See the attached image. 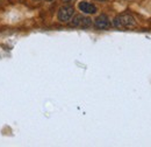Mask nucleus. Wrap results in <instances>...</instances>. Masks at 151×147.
<instances>
[{
	"mask_svg": "<svg viewBox=\"0 0 151 147\" xmlns=\"http://www.w3.org/2000/svg\"><path fill=\"white\" fill-rule=\"evenodd\" d=\"M114 26L116 28H120V29H132V28L136 27V20L130 14L123 13V14L115 17Z\"/></svg>",
	"mask_w": 151,
	"mask_h": 147,
	"instance_id": "1",
	"label": "nucleus"
},
{
	"mask_svg": "<svg viewBox=\"0 0 151 147\" xmlns=\"http://www.w3.org/2000/svg\"><path fill=\"white\" fill-rule=\"evenodd\" d=\"M75 15V8L72 6H62L57 12V19L60 22H69Z\"/></svg>",
	"mask_w": 151,
	"mask_h": 147,
	"instance_id": "2",
	"label": "nucleus"
},
{
	"mask_svg": "<svg viewBox=\"0 0 151 147\" xmlns=\"http://www.w3.org/2000/svg\"><path fill=\"white\" fill-rule=\"evenodd\" d=\"M92 25V20L85 15H76L71 19V26L73 27H79V28H87Z\"/></svg>",
	"mask_w": 151,
	"mask_h": 147,
	"instance_id": "3",
	"label": "nucleus"
},
{
	"mask_svg": "<svg viewBox=\"0 0 151 147\" xmlns=\"http://www.w3.org/2000/svg\"><path fill=\"white\" fill-rule=\"evenodd\" d=\"M78 8L80 12H83L85 14H94L98 12L96 6L92 2H88V1H80L78 4Z\"/></svg>",
	"mask_w": 151,
	"mask_h": 147,
	"instance_id": "4",
	"label": "nucleus"
},
{
	"mask_svg": "<svg viewBox=\"0 0 151 147\" xmlns=\"http://www.w3.org/2000/svg\"><path fill=\"white\" fill-rule=\"evenodd\" d=\"M94 26L98 29H101V31H105V29H108L111 27V21L107 15L105 14H101L99 17H96V19L94 20Z\"/></svg>",
	"mask_w": 151,
	"mask_h": 147,
	"instance_id": "5",
	"label": "nucleus"
},
{
	"mask_svg": "<svg viewBox=\"0 0 151 147\" xmlns=\"http://www.w3.org/2000/svg\"><path fill=\"white\" fill-rule=\"evenodd\" d=\"M62 1H64V2H71L72 0H62Z\"/></svg>",
	"mask_w": 151,
	"mask_h": 147,
	"instance_id": "6",
	"label": "nucleus"
},
{
	"mask_svg": "<svg viewBox=\"0 0 151 147\" xmlns=\"http://www.w3.org/2000/svg\"><path fill=\"white\" fill-rule=\"evenodd\" d=\"M96 1H107V0H96Z\"/></svg>",
	"mask_w": 151,
	"mask_h": 147,
	"instance_id": "7",
	"label": "nucleus"
},
{
	"mask_svg": "<svg viewBox=\"0 0 151 147\" xmlns=\"http://www.w3.org/2000/svg\"><path fill=\"white\" fill-rule=\"evenodd\" d=\"M45 1H52V0H45Z\"/></svg>",
	"mask_w": 151,
	"mask_h": 147,
	"instance_id": "8",
	"label": "nucleus"
}]
</instances>
